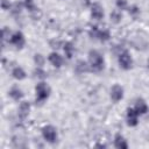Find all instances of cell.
I'll list each match as a JSON object with an SVG mask.
<instances>
[{
	"label": "cell",
	"instance_id": "cell-5",
	"mask_svg": "<svg viewBox=\"0 0 149 149\" xmlns=\"http://www.w3.org/2000/svg\"><path fill=\"white\" fill-rule=\"evenodd\" d=\"M90 35L92 37H95V38H99L101 41H107L109 38V33L108 30H98L97 27H93V29L90 31Z\"/></svg>",
	"mask_w": 149,
	"mask_h": 149
},
{
	"label": "cell",
	"instance_id": "cell-8",
	"mask_svg": "<svg viewBox=\"0 0 149 149\" xmlns=\"http://www.w3.org/2000/svg\"><path fill=\"white\" fill-rule=\"evenodd\" d=\"M91 14H92L93 19L100 20L104 16V10H102V8H101V6L99 3H93L92 9H91Z\"/></svg>",
	"mask_w": 149,
	"mask_h": 149
},
{
	"label": "cell",
	"instance_id": "cell-21",
	"mask_svg": "<svg viewBox=\"0 0 149 149\" xmlns=\"http://www.w3.org/2000/svg\"><path fill=\"white\" fill-rule=\"evenodd\" d=\"M116 6L119 8H121V9H125L126 6H127V2H126V0H118L116 1Z\"/></svg>",
	"mask_w": 149,
	"mask_h": 149
},
{
	"label": "cell",
	"instance_id": "cell-22",
	"mask_svg": "<svg viewBox=\"0 0 149 149\" xmlns=\"http://www.w3.org/2000/svg\"><path fill=\"white\" fill-rule=\"evenodd\" d=\"M36 76L40 77V78H45V77H47V73H45L44 71H42L41 69H37V70H36Z\"/></svg>",
	"mask_w": 149,
	"mask_h": 149
},
{
	"label": "cell",
	"instance_id": "cell-2",
	"mask_svg": "<svg viewBox=\"0 0 149 149\" xmlns=\"http://www.w3.org/2000/svg\"><path fill=\"white\" fill-rule=\"evenodd\" d=\"M50 93V87L45 83H40L36 86V100L37 101H43L49 97Z\"/></svg>",
	"mask_w": 149,
	"mask_h": 149
},
{
	"label": "cell",
	"instance_id": "cell-17",
	"mask_svg": "<svg viewBox=\"0 0 149 149\" xmlns=\"http://www.w3.org/2000/svg\"><path fill=\"white\" fill-rule=\"evenodd\" d=\"M9 95H10L13 99L19 100V99H21V98H22V92H21L19 88H13V90L9 92Z\"/></svg>",
	"mask_w": 149,
	"mask_h": 149
},
{
	"label": "cell",
	"instance_id": "cell-9",
	"mask_svg": "<svg viewBox=\"0 0 149 149\" xmlns=\"http://www.w3.org/2000/svg\"><path fill=\"white\" fill-rule=\"evenodd\" d=\"M10 42H12L14 45L21 48V47L24 44V37H23V35H22L20 31H17V33H15V34L12 36Z\"/></svg>",
	"mask_w": 149,
	"mask_h": 149
},
{
	"label": "cell",
	"instance_id": "cell-13",
	"mask_svg": "<svg viewBox=\"0 0 149 149\" xmlns=\"http://www.w3.org/2000/svg\"><path fill=\"white\" fill-rule=\"evenodd\" d=\"M29 108H30V106H29V104L26 102V101H23V102L20 105V108H19V115H20L21 119H24V118L28 115V113H29Z\"/></svg>",
	"mask_w": 149,
	"mask_h": 149
},
{
	"label": "cell",
	"instance_id": "cell-23",
	"mask_svg": "<svg viewBox=\"0 0 149 149\" xmlns=\"http://www.w3.org/2000/svg\"><path fill=\"white\" fill-rule=\"evenodd\" d=\"M1 6H2L3 9H8L9 8V3L7 2V0H2L1 1Z\"/></svg>",
	"mask_w": 149,
	"mask_h": 149
},
{
	"label": "cell",
	"instance_id": "cell-1",
	"mask_svg": "<svg viewBox=\"0 0 149 149\" xmlns=\"http://www.w3.org/2000/svg\"><path fill=\"white\" fill-rule=\"evenodd\" d=\"M88 59H90V64L93 71H100L104 68V59L102 56L95 51V50H91L88 54Z\"/></svg>",
	"mask_w": 149,
	"mask_h": 149
},
{
	"label": "cell",
	"instance_id": "cell-19",
	"mask_svg": "<svg viewBox=\"0 0 149 149\" xmlns=\"http://www.w3.org/2000/svg\"><path fill=\"white\" fill-rule=\"evenodd\" d=\"M24 5H26V7H27L29 10H36V7H35L33 0H26V1H24Z\"/></svg>",
	"mask_w": 149,
	"mask_h": 149
},
{
	"label": "cell",
	"instance_id": "cell-15",
	"mask_svg": "<svg viewBox=\"0 0 149 149\" xmlns=\"http://www.w3.org/2000/svg\"><path fill=\"white\" fill-rule=\"evenodd\" d=\"M13 77L19 79V80H21V79H23L26 77V73H24V71L21 68H15L13 70Z\"/></svg>",
	"mask_w": 149,
	"mask_h": 149
},
{
	"label": "cell",
	"instance_id": "cell-18",
	"mask_svg": "<svg viewBox=\"0 0 149 149\" xmlns=\"http://www.w3.org/2000/svg\"><path fill=\"white\" fill-rule=\"evenodd\" d=\"M111 20H112L113 22L118 23V22L121 20V14H120L118 10H113V12L111 13Z\"/></svg>",
	"mask_w": 149,
	"mask_h": 149
},
{
	"label": "cell",
	"instance_id": "cell-3",
	"mask_svg": "<svg viewBox=\"0 0 149 149\" xmlns=\"http://www.w3.org/2000/svg\"><path fill=\"white\" fill-rule=\"evenodd\" d=\"M119 64H120V66H121L122 69H125V70L130 69V66H132V64H133V61H132L130 55H129L127 51H123V52H121V54L119 55Z\"/></svg>",
	"mask_w": 149,
	"mask_h": 149
},
{
	"label": "cell",
	"instance_id": "cell-7",
	"mask_svg": "<svg viewBox=\"0 0 149 149\" xmlns=\"http://www.w3.org/2000/svg\"><path fill=\"white\" fill-rule=\"evenodd\" d=\"M127 123L129 126L137 125V112L133 108H128V111H127Z\"/></svg>",
	"mask_w": 149,
	"mask_h": 149
},
{
	"label": "cell",
	"instance_id": "cell-16",
	"mask_svg": "<svg viewBox=\"0 0 149 149\" xmlns=\"http://www.w3.org/2000/svg\"><path fill=\"white\" fill-rule=\"evenodd\" d=\"M64 51H65V55L68 58H71L72 57V54H73V47L71 43H65L64 45Z\"/></svg>",
	"mask_w": 149,
	"mask_h": 149
},
{
	"label": "cell",
	"instance_id": "cell-4",
	"mask_svg": "<svg viewBox=\"0 0 149 149\" xmlns=\"http://www.w3.org/2000/svg\"><path fill=\"white\" fill-rule=\"evenodd\" d=\"M43 137L48 141V142H55L57 139V133L56 129L52 126H47L43 128Z\"/></svg>",
	"mask_w": 149,
	"mask_h": 149
},
{
	"label": "cell",
	"instance_id": "cell-6",
	"mask_svg": "<svg viewBox=\"0 0 149 149\" xmlns=\"http://www.w3.org/2000/svg\"><path fill=\"white\" fill-rule=\"evenodd\" d=\"M123 97V88L120 85H114L111 90V98L113 101H119Z\"/></svg>",
	"mask_w": 149,
	"mask_h": 149
},
{
	"label": "cell",
	"instance_id": "cell-12",
	"mask_svg": "<svg viewBox=\"0 0 149 149\" xmlns=\"http://www.w3.org/2000/svg\"><path fill=\"white\" fill-rule=\"evenodd\" d=\"M134 109L137 112V114H144V113L148 111V107H147L146 102H144L142 99H139V100L136 101V105H135V108H134Z\"/></svg>",
	"mask_w": 149,
	"mask_h": 149
},
{
	"label": "cell",
	"instance_id": "cell-14",
	"mask_svg": "<svg viewBox=\"0 0 149 149\" xmlns=\"http://www.w3.org/2000/svg\"><path fill=\"white\" fill-rule=\"evenodd\" d=\"M76 70H77V72H79V73L86 72V71H88V65H87L85 62L79 61V62L77 63V65H76Z\"/></svg>",
	"mask_w": 149,
	"mask_h": 149
},
{
	"label": "cell",
	"instance_id": "cell-11",
	"mask_svg": "<svg viewBox=\"0 0 149 149\" xmlns=\"http://www.w3.org/2000/svg\"><path fill=\"white\" fill-rule=\"evenodd\" d=\"M114 144H115V147L119 148V149H127V148H128V144H127L126 140H125L120 134H116L115 140H114Z\"/></svg>",
	"mask_w": 149,
	"mask_h": 149
},
{
	"label": "cell",
	"instance_id": "cell-20",
	"mask_svg": "<svg viewBox=\"0 0 149 149\" xmlns=\"http://www.w3.org/2000/svg\"><path fill=\"white\" fill-rule=\"evenodd\" d=\"M35 62H36V64H37V65H43V62H44V59H43L42 55H40V54L35 55Z\"/></svg>",
	"mask_w": 149,
	"mask_h": 149
},
{
	"label": "cell",
	"instance_id": "cell-10",
	"mask_svg": "<svg viewBox=\"0 0 149 149\" xmlns=\"http://www.w3.org/2000/svg\"><path fill=\"white\" fill-rule=\"evenodd\" d=\"M49 61H50V63H51L54 66H56V68H59V66L62 65V63H63V58H62L58 54H56V52L50 54Z\"/></svg>",
	"mask_w": 149,
	"mask_h": 149
}]
</instances>
